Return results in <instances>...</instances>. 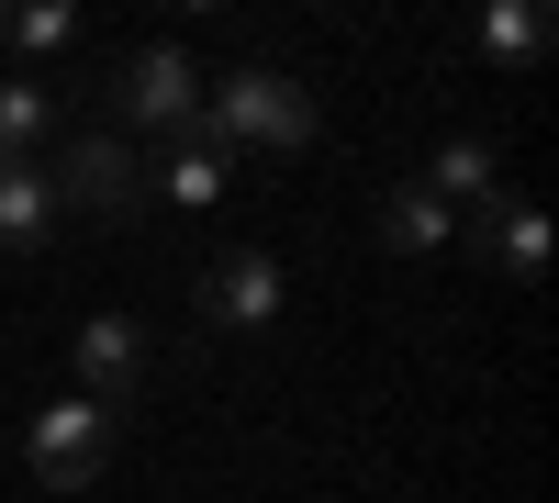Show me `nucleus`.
<instances>
[{
	"label": "nucleus",
	"instance_id": "f8f14e48",
	"mask_svg": "<svg viewBox=\"0 0 559 503\" xmlns=\"http://www.w3.org/2000/svg\"><path fill=\"white\" fill-rule=\"evenodd\" d=\"M381 247H403V258H437V247H459V213H448V202H426V191L403 179V191L381 202Z\"/></svg>",
	"mask_w": 559,
	"mask_h": 503
},
{
	"label": "nucleus",
	"instance_id": "0eeeda50",
	"mask_svg": "<svg viewBox=\"0 0 559 503\" xmlns=\"http://www.w3.org/2000/svg\"><path fill=\"white\" fill-rule=\"evenodd\" d=\"M146 179H157V202H179V213H213L224 191H236V146H213V134L191 123V134H168V157H146Z\"/></svg>",
	"mask_w": 559,
	"mask_h": 503
},
{
	"label": "nucleus",
	"instance_id": "4468645a",
	"mask_svg": "<svg viewBox=\"0 0 559 503\" xmlns=\"http://www.w3.org/2000/svg\"><path fill=\"white\" fill-rule=\"evenodd\" d=\"M68 34H79L68 0H23V12H0V45H23V57H57Z\"/></svg>",
	"mask_w": 559,
	"mask_h": 503
},
{
	"label": "nucleus",
	"instance_id": "ddd939ff",
	"mask_svg": "<svg viewBox=\"0 0 559 503\" xmlns=\"http://www.w3.org/2000/svg\"><path fill=\"white\" fill-rule=\"evenodd\" d=\"M471 45H481V57H503V68H537V45H548V12H537V0H492V12L471 23Z\"/></svg>",
	"mask_w": 559,
	"mask_h": 503
},
{
	"label": "nucleus",
	"instance_id": "9d476101",
	"mask_svg": "<svg viewBox=\"0 0 559 503\" xmlns=\"http://www.w3.org/2000/svg\"><path fill=\"white\" fill-rule=\"evenodd\" d=\"M471 258H492L503 280H537V268H548V224H537L515 191H503L492 213H471Z\"/></svg>",
	"mask_w": 559,
	"mask_h": 503
},
{
	"label": "nucleus",
	"instance_id": "f257e3e1",
	"mask_svg": "<svg viewBox=\"0 0 559 503\" xmlns=\"http://www.w3.org/2000/svg\"><path fill=\"white\" fill-rule=\"evenodd\" d=\"M202 134L236 157H302L313 146V89L280 79V68H224L202 79Z\"/></svg>",
	"mask_w": 559,
	"mask_h": 503
},
{
	"label": "nucleus",
	"instance_id": "423d86ee",
	"mask_svg": "<svg viewBox=\"0 0 559 503\" xmlns=\"http://www.w3.org/2000/svg\"><path fill=\"white\" fill-rule=\"evenodd\" d=\"M202 325H236V336L280 325V258L269 247H224L202 268Z\"/></svg>",
	"mask_w": 559,
	"mask_h": 503
},
{
	"label": "nucleus",
	"instance_id": "7ed1b4c3",
	"mask_svg": "<svg viewBox=\"0 0 559 503\" xmlns=\"http://www.w3.org/2000/svg\"><path fill=\"white\" fill-rule=\"evenodd\" d=\"M202 57L191 45H134V57L112 68V134L123 146H146V134H191L202 123Z\"/></svg>",
	"mask_w": 559,
	"mask_h": 503
},
{
	"label": "nucleus",
	"instance_id": "6e6552de",
	"mask_svg": "<svg viewBox=\"0 0 559 503\" xmlns=\"http://www.w3.org/2000/svg\"><path fill=\"white\" fill-rule=\"evenodd\" d=\"M414 191L448 202V213H492V202H503V157H492V134H448V146L414 168Z\"/></svg>",
	"mask_w": 559,
	"mask_h": 503
},
{
	"label": "nucleus",
	"instance_id": "9b49d317",
	"mask_svg": "<svg viewBox=\"0 0 559 503\" xmlns=\"http://www.w3.org/2000/svg\"><path fill=\"white\" fill-rule=\"evenodd\" d=\"M45 134H57V89L0 68V157H45Z\"/></svg>",
	"mask_w": 559,
	"mask_h": 503
},
{
	"label": "nucleus",
	"instance_id": "20e7f679",
	"mask_svg": "<svg viewBox=\"0 0 559 503\" xmlns=\"http://www.w3.org/2000/svg\"><path fill=\"white\" fill-rule=\"evenodd\" d=\"M112 436H123V415H102V403H79V392L45 403L34 436H23V447H34V481H45V492H90V481L112 470Z\"/></svg>",
	"mask_w": 559,
	"mask_h": 503
},
{
	"label": "nucleus",
	"instance_id": "f03ea898",
	"mask_svg": "<svg viewBox=\"0 0 559 503\" xmlns=\"http://www.w3.org/2000/svg\"><path fill=\"white\" fill-rule=\"evenodd\" d=\"M45 179H57V213H102V224H146V213H157V179H146V146H123L112 123L68 134V146L45 157Z\"/></svg>",
	"mask_w": 559,
	"mask_h": 503
},
{
	"label": "nucleus",
	"instance_id": "1a4fd4ad",
	"mask_svg": "<svg viewBox=\"0 0 559 503\" xmlns=\"http://www.w3.org/2000/svg\"><path fill=\"white\" fill-rule=\"evenodd\" d=\"M45 224H57V179H45V157H0V258H34Z\"/></svg>",
	"mask_w": 559,
	"mask_h": 503
},
{
	"label": "nucleus",
	"instance_id": "39448f33",
	"mask_svg": "<svg viewBox=\"0 0 559 503\" xmlns=\"http://www.w3.org/2000/svg\"><path fill=\"white\" fill-rule=\"evenodd\" d=\"M68 358H79V403H102V415H123V403L146 392V358H157V336L134 325V313H90Z\"/></svg>",
	"mask_w": 559,
	"mask_h": 503
}]
</instances>
